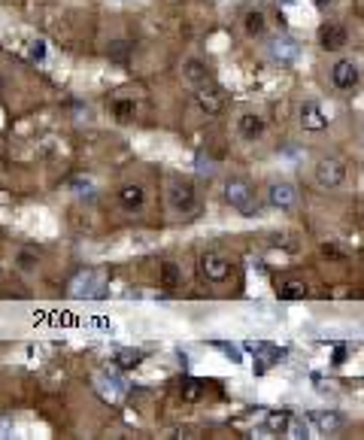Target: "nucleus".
Returning a JSON list of instances; mask_svg holds the SVG:
<instances>
[{
    "mask_svg": "<svg viewBox=\"0 0 364 440\" xmlns=\"http://www.w3.org/2000/svg\"><path fill=\"white\" fill-rule=\"evenodd\" d=\"M167 207H170L177 216H188L194 207H198V192H194L192 179L173 177L170 183H167Z\"/></svg>",
    "mask_w": 364,
    "mask_h": 440,
    "instance_id": "f257e3e1",
    "label": "nucleus"
},
{
    "mask_svg": "<svg viewBox=\"0 0 364 440\" xmlns=\"http://www.w3.org/2000/svg\"><path fill=\"white\" fill-rule=\"evenodd\" d=\"M225 200L237 209L240 216H258V194L246 179H228L225 183Z\"/></svg>",
    "mask_w": 364,
    "mask_h": 440,
    "instance_id": "f03ea898",
    "label": "nucleus"
},
{
    "mask_svg": "<svg viewBox=\"0 0 364 440\" xmlns=\"http://www.w3.org/2000/svg\"><path fill=\"white\" fill-rule=\"evenodd\" d=\"M198 270H200V276H204L207 283L222 285V283H228V279H231V274H234V264H231L228 255L209 249V253H204V255L198 258Z\"/></svg>",
    "mask_w": 364,
    "mask_h": 440,
    "instance_id": "7ed1b4c3",
    "label": "nucleus"
},
{
    "mask_svg": "<svg viewBox=\"0 0 364 440\" xmlns=\"http://www.w3.org/2000/svg\"><path fill=\"white\" fill-rule=\"evenodd\" d=\"M316 183L319 188H340L346 183V164L337 158H322L316 164Z\"/></svg>",
    "mask_w": 364,
    "mask_h": 440,
    "instance_id": "20e7f679",
    "label": "nucleus"
},
{
    "mask_svg": "<svg viewBox=\"0 0 364 440\" xmlns=\"http://www.w3.org/2000/svg\"><path fill=\"white\" fill-rule=\"evenodd\" d=\"M359 79H361V73H359V64H355V61L343 58L331 67V82L340 88V92H352V88L359 86Z\"/></svg>",
    "mask_w": 364,
    "mask_h": 440,
    "instance_id": "39448f33",
    "label": "nucleus"
},
{
    "mask_svg": "<svg viewBox=\"0 0 364 440\" xmlns=\"http://www.w3.org/2000/svg\"><path fill=\"white\" fill-rule=\"evenodd\" d=\"M268 204L270 207H276V209H291L298 204V192H295V185L291 183H270L268 185Z\"/></svg>",
    "mask_w": 364,
    "mask_h": 440,
    "instance_id": "423d86ee",
    "label": "nucleus"
},
{
    "mask_svg": "<svg viewBox=\"0 0 364 440\" xmlns=\"http://www.w3.org/2000/svg\"><path fill=\"white\" fill-rule=\"evenodd\" d=\"M300 128L304 131H325L328 128V116H325V109L319 107L316 101H304L300 103Z\"/></svg>",
    "mask_w": 364,
    "mask_h": 440,
    "instance_id": "0eeeda50",
    "label": "nucleus"
},
{
    "mask_svg": "<svg viewBox=\"0 0 364 440\" xmlns=\"http://www.w3.org/2000/svg\"><path fill=\"white\" fill-rule=\"evenodd\" d=\"M319 46L325 52H340L346 46V27L337 25V22H325L319 27Z\"/></svg>",
    "mask_w": 364,
    "mask_h": 440,
    "instance_id": "6e6552de",
    "label": "nucleus"
},
{
    "mask_svg": "<svg viewBox=\"0 0 364 440\" xmlns=\"http://www.w3.org/2000/svg\"><path fill=\"white\" fill-rule=\"evenodd\" d=\"M194 101H198L200 113H207V116H219L222 107H225V101H222L219 88H213L209 82H207V86H198V92H194Z\"/></svg>",
    "mask_w": 364,
    "mask_h": 440,
    "instance_id": "1a4fd4ad",
    "label": "nucleus"
},
{
    "mask_svg": "<svg viewBox=\"0 0 364 440\" xmlns=\"http://www.w3.org/2000/svg\"><path fill=\"white\" fill-rule=\"evenodd\" d=\"M237 134L243 140H249V143H255V140L264 134V118L258 113H243L237 118Z\"/></svg>",
    "mask_w": 364,
    "mask_h": 440,
    "instance_id": "9d476101",
    "label": "nucleus"
},
{
    "mask_svg": "<svg viewBox=\"0 0 364 440\" xmlns=\"http://www.w3.org/2000/svg\"><path fill=\"white\" fill-rule=\"evenodd\" d=\"M143 200H146V192L140 183H125L118 188V204H122V209H128V213L143 207Z\"/></svg>",
    "mask_w": 364,
    "mask_h": 440,
    "instance_id": "9b49d317",
    "label": "nucleus"
},
{
    "mask_svg": "<svg viewBox=\"0 0 364 440\" xmlns=\"http://www.w3.org/2000/svg\"><path fill=\"white\" fill-rule=\"evenodd\" d=\"M307 422H310L319 435H331V431H337L340 425H343V416L340 413H322V410H316V413L307 416Z\"/></svg>",
    "mask_w": 364,
    "mask_h": 440,
    "instance_id": "f8f14e48",
    "label": "nucleus"
},
{
    "mask_svg": "<svg viewBox=\"0 0 364 440\" xmlns=\"http://www.w3.org/2000/svg\"><path fill=\"white\" fill-rule=\"evenodd\" d=\"M182 76H185L194 88L207 86V82L213 79V76H209V70H207V64H204V61H198V58H188L185 64H182Z\"/></svg>",
    "mask_w": 364,
    "mask_h": 440,
    "instance_id": "ddd939ff",
    "label": "nucleus"
},
{
    "mask_svg": "<svg viewBox=\"0 0 364 440\" xmlns=\"http://www.w3.org/2000/svg\"><path fill=\"white\" fill-rule=\"evenodd\" d=\"M307 283L304 279H283V283L276 285V298L279 301H300V298H307Z\"/></svg>",
    "mask_w": 364,
    "mask_h": 440,
    "instance_id": "4468645a",
    "label": "nucleus"
},
{
    "mask_svg": "<svg viewBox=\"0 0 364 440\" xmlns=\"http://www.w3.org/2000/svg\"><path fill=\"white\" fill-rule=\"evenodd\" d=\"M243 31L249 34V37H261L264 31H268V18H264L261 10H249L246 16H243Z\"/></svg>",
    "mask_w": 364,
    "mask_h": 440,
    "instance_id": "2eb2a0df",
    "label": "nucleus"
},
{
    "mask_svg": "<svg viewBox=\"0 0 364 440\" xmlns=\"http://www.w3.org/2000/svg\"><path fill=\"white\" fill-rule=\"evenodd\" d=\"M179 283H182V274H179L177 264H173V261L161 264V289L173 292V289H179Z\"/></svg>",
    "mask_w": 364,
    "mask_h": 440,
    "instance_id": "dca6fc26",
    "label": "nucleus"
},
{
    "mask_svg": "<svg viewBox=\"0 0 364 440\" xmlns=\"http://www.w3.org/2000/svg\"><path fill=\"white\" fill-rule=\"evenodd\" d=\"M295 43H289V40H273L270 43V55L273 58H279V61H291L295 58Z\"/></svg>",
    "mask_w": 364,
    "mask_h": 440,
    "instance_id": "f3484780",
    "label": "nucleus"
},
{
    "mask_svg": "<svg viewBox=\"0 0 364 440\" xmlns=\"http://www.w3.org/2000/svg\"><path fill=\"white\" fill-rule=\"evenodd\" d=\"M179 395H182V401H198V398L204 395V386H200L198 380H182L179 383Z\"/></svg>",
    "mask_w": 364,
    "mask_h": 440,
    "instance_id": "a211bd4d",
    "label": "nucleus"
},
{
    "mask_svg": "<svg viewBox=\"0 0 364 440\" xmlns=\"http://www.w3.org/2000/svg\"><path fill=\"white\" fill-rule=\"evenodd\" d=\"M140 359H143V352H137V349H125V352H118V355H116L118 367H125V371L137 367V365H140Z\"/></svg>",
    "mask_w": 364,
    "mask_h": 440,
    "instance_id": "6ab92c4d",
    "label": "nucleus"
},
{
    "mask_svg": "<svg viewBox=\"0 0 364 440\" xmlns=\"http://www.w3.org/2000/svg\"><path fill=\"white\" fill-rule=\"evenodd\" d=\"M289 422H291V416L285 413V410H279V413H270V416H268V428H270V431H289Z\"/></svg>",
    "mask_w": 364,
    "mask_h": 440,
    "instance_id": "aec40b11",
    "label": "nucleus"
},
{
    "mask_svg": "<svg viewBox=\"0 0 364 440\" xmlns=\"http://www.w3.org/2000/svg\"><path fill=\"white\" fill-rule=\"evenodd\" d=\"M116 116H118V122H131V116H134V101H118Z\"/></svg>",
    "mask_w": 364,
    "mask_h": 440,
    "instance_id": "412c9836",
    "label": "nucleus"
},
{
    "mask_svg": "<svg viewBox=\"0 0 364 440\" xmlns=\"http://www.w3.org/2000/svg\"><path fill=\"white\" fill-rule=\"evenodd\" d=\"M128 52H131L128 43H113V46H109V58H113V61H122V64L128 61Z\"/></svg>",
    "mask_w": 364,
    "mask_h": 440,
    "instance_id": "4be33fe9",
    "label": "nucleus"
},
{
    "mask_svg": "<svg viewBox=\"0 0 364 440\" xmlns=\"http://www.w3.org/2000/svg\"><path fill=\"white\" fill-rule=\"evenodd\" d=\"M18 270H25V274L37 270V255H31V253H22V255H18Z\"/></svg>",
    "mask_w": 364,
    "mask_h": 440,
    "instance_id": "5701e85b",
    "label": "nucleus"
},
{
    "mask_svg": "<svg viewBox=\"0 0 364 440\" xmlns=\"http://www.w3.org/2000/svg\"><path fill=\"white\" fill-rule=\"evenodd\" d=\"M289 437H310V425H307V422H295V419H291V422H289Z\"/></svg>",
    "mask_w": 364,
    "mask_h": 440,
    "instance_id": "b1692460",
    "label": "nucleus"
},
{
    "mask_svg": "<svg viewBox=\"0 0 364 440\" xmlns=\"http://www.w3.org/2000/svg\"><path fill=\"white\" fill-rule=\"evenodd\" d=\"M322 253H325V255H331V258H343V253H340L337 246H334V243H325V246H322Z\"/></svg>",
    "mask_w": 364,
    "mask_h": 440,
    "instance_id": "393cba45",
    "label": "nucleus"
},
{
    "mask_svg": "<svg viewBox=\"0 0 364 440\" xmlns=\"http://www.w3.org/2000/svg\"><path fill=\"white\" fill-rule=\"evenodd\" d=\"M31 55H34V58H43V43H34V49H31Z\"/></svg>",
    "mask_w": 364,
    "mask_h": 440,
    "instance_id": "a878e982",
    "label": "nucleus"
},
{
    "mask_svg": "<svg viewBox=\"0 0 364 440\" xmlns=\"http://www.w3.org/2000/svg\"><path fill=\"white\" fill-rule=\"evenodd\" d=\"M343 355H346V349H337V352H334V365H340Z\"/></svg>",
    "mask_w": 364,
    "mask_h": 440,
    "instance_id": "bb28decb",
    "label": "nucleus"
},
{
    "mask_svg": "<svg viewBox=\"0 0 364 440\" xmlns=\"http://www.w3.org/2000/svg\"><path fill=\"white\" fill-rule=\"evenodd\" d=\"M313 3H316V6H331L334 0H313Z\"/></svg>",
    "mask_w": 364,
    "mask_h": 440,
    "instance_id": "cd10ccee",
    "label": "nucleus"
}]
</instances>
